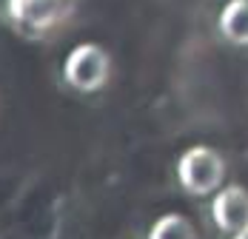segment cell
<instances>
[{"mask_svg":"<svg viewBox=\"0 0 248 239\" xmlns=\"http://www.w3.org/2000/svg\"><path fill=\"white\" fill-rule=\"evenodd\" d=\"M75 12V0H3V17L26 40H46Z\"/></svg>","mask_w":248,"mask_h":239,"instance_id":"1","label":"cell"},{"mask_svg":"<svg viewBox=\"0 0 248 239\" xmlns=\"http://www.w3.org/2000/svg\"><path fill=\"white\" fill-rule=\"evenodd\" d=\"M177 179L194 196L217 191L225 179V157L211 145H191L177 160Z\"/></svg>","mask_w":248,"mask_h":239,"instance_id":"2","label":"cell"},{"mask_svg":"<svg viewBox=\"0 0 248 239\" xmlns=\"http://www.w3.org/2000/svg\"><path fill=\"white\" fill-rule=\"evenodd\" d=\"M63 80L80 94L106 89V83L111 80V54L100 43H80L66 54Z\"/></svg>","mask_w":248,"mask_h":239,"instance_id":"3","label":"cell"},{"mask_svg":"<svg viewBox=\"0 0 248 239\" xmlns=\"http://www.w3.org/2000/svg\"><path fill=\"white\" fill-rule=\"evenodd\" d=\"M211 219L223 234H240L248 228V191L243 185H225L211 199Z\"/></svg>","mask_w":248,"mask_h":239,"instance_id":"4","label":"cell"},{"mask_svg":"<svg viewBox=\"0 0 248 239\" xmlns=\"http://www.w3.org/2000/svg\"><path fill=\"white\" fill-rule=\"evenodd\" d=\"M217 29L231 46H248V0H228L220 9Z\"/></svg>","mask_w":248,"mask_h":239,"instance_id":"5","label":"cell"},{"mask_svg":"<svg viewBox=\"0 0 248 239\" xmlns=\"http://www.w3.org/2000/svg\"><path fill=\"white\" fill-rule=\"evenodd\" d=\"M146 239H197V231L183 214H163Z\"/></svg>","mask_w":248,"mask_h":239,"instance_id":"6","label":"cell"},{"mask_svg":"<svg viewBox=\"0 0 248 239\" xmlns=\"http://www.w3.org/2000/svg\"><path fill=\"white\" fill-rule=\"evenodd\" d=\"M231 239H248V228H246V231H240V234H234Z\"/></svg>","mask_w":248,"mask_h":239,"instance_id":"7","label":"cell"}]
</instances>
